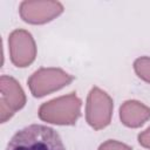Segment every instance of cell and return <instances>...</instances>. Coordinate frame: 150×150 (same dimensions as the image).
<instances>
[{
  "instance_id": "obj_7",
  "label": "cell",
  "mask_w": 150,
  "mask_h": 150,
  "mask_svg": "<svg viewBox=\"0 0 150 150\" xmlns=\"http://www.w3.org/2000/svg\"><path fill=\"white\" fill-rule=\"evenodd\" d=\"M63 12V6L59 1H22L19 13L25 22L42 25L52 21Z\"/></svg>"
},
{
  "instance_id": "obj_3",
  "label": "cell",
  "mask_w": 150,
  "mask_h": 150,
  "mask_svg": "<svg viewBox=\"0 0 150 150\" xmlns=\"http://www.w3.org/2000/svg\"><path fill=\"white\" fill-rule=\"evenodd\" d=\"M112 108V98L98 87H93L88 94L86 103L87 123L95 130L105 128L111 121Z\"/></svg>"
},
{
  "instance_id": "obj_11",
  "label": "cell",
  "mask_w": 150,
  "mask_h": 150,
  "mask_svg": "<svg viewBox=\"0 0 150 150\" xmlns=\"http://www.w3.org/2000/svg\"><path fill=\"white\" fill-rule=\"evenodd\" d=\"M138 139V143L143 146V148H146V149H150V127L144 130L143 132H141L137 137Z\"/></svg>"
},
{
  "instance_id": "obj_9",
  "label": "cell",
  "mask_w": 150,
  "mask_h": 150,
  "mask_svg": "<svg viewBox=\"0 0 150 150\" xmlns=\"http://www.w3.org/2000/svg\"><path fill=\"white\" fill-rule=\"evenodd\" d=\"M134 70L141 80L150 83V57L149 56H141L136 59L134 62Z\"/></svg>"
},
{
  "instance_id": "obj_8",
  "label": "cell",
  "mask_w": 150,
  "mask_h": 150,
  "mask_svg": "<svg viewBox=\"0 0 150 150\" xmlns=\"http://www.w3.org/2000/svg\"><path fill=\"white\" fill-rule=\"evenodd\" d=\"M121 122L129 128H138L150 118V108L136 100L125 101L120 108Z\"/></svg>"
},
{
  "instance_id": "obj_10",
  "label": "cell",
  "mask_w": 150,
  "mask_h": 150,
  "mask_svg": "<svg viewBox=\"0 0 150 150\" xmlns=\"http://www.w3.org/2000/svg\"><path fill=\"white\" fill-rule=\"evenodd\" d=\"M98 150H132V148L122 142L115 139H108L100 145Z\"/></svg>"
},
{
  "instance_id": "obj_2",
  "label": "cell",
  "mask_w": 150,
  "mask_h": 150,
  "mask_svg": "<svg viewBox=\"0 0 150 150\" xmlns=\"http://www.w3.org/2000/svg\"><path fill=\"white\" fill-rule=\"evenodd\" d=\"M81 107L82 101L75 93H70L42 103L39 108V117L47 123L73 125L81 115Z\"/></svg>"
},
{
  "instance_id": "obj_5",
  "label": "cell",
  "mask_w": 150,
  "mask_h": 150,
  "mask_svg": "<svg viewBox=\"0 0 150 150\" xmlns=\"http://www.w3.org/2000/svg\"><path fill=\"white\" fill-rule=\"evenodd\" d=\"M0 122L5 123L26 103V95L20 83L8 75L0 77Z\"/></svg>"
},
{
  "instance_id": "obj_1",
  "label": "cell",
  "mask_w": 150,
  "mask_h": 150,
  "mask_svg": "<svg viewBox=\"0 0 150 150\" xmlns=\"http://www.w3.org/2000/svg\"><path fill=\"white\" fill-rule=\"evenodd\" d=\"M6 150H66L56 130L42 124H30L19 130Z\"/></svg>"
},
{
  "instance_id": "obj_6",
  "label": "cell",
  "mask_w": 150,
  "mask_h": 150,
  "mask_svg": "<svg viewBox=\"0 0 150 150\" xmlns=\"http://www.w3.org/2000/svg\"><path fill=\"white\" fill-rule=\"evenodd\" d=\"M9 56L15 67L29 66L36 56V46L32 34L25 29H15L8 38Z\"/></svg>"
},
{
  "instance_id": "obj_4",
  "label": "cell",
  "mask_w": 150,
  "mask_h": 150,
  "mask_svg": "<svg viewBox=\"0 0 150 150\" xmlns=\"http://www.w3.org/2000/svg\"><path fill=\"white\" fill-rule=\"evenodd\" d=\"M73 80L74 76L60 68H40L30 75L27 83L34 97H42L68 86Z\"/></svg>"
}]
</instances>
